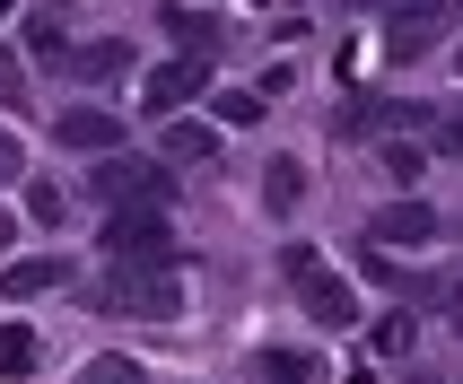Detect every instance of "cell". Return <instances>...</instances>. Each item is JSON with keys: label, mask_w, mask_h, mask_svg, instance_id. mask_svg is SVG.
Returning a JSON list of instances; mask_svg holds the SVG:
<instances>
[{"label": "cell", "mask_w": 463, "mask_h": 384, "mask_svg": "<svg viewBox=\"0 0 463 384\" xmlns=\"http://www.w3.org/2000/svg\"><path fill=\"white\" fill-rule=\"evenodd\" d=\"M288 280H298V306H307L315 323H341V332L359 323V297H350V280H341L324 254H307V245H298V254H288Z\"/></svg>", "instance_id": "cell-1"}, {"label": "cell", "mask_w": 463, "mask_h": 384, "mask_svg": "<svg viewBox=\"0 0 463 384\" xmlns=\"http://www.w3.org/2000/svg\"><path fill=\"white\" fill-rule=\"evenodd\" d=\"M105 306L114 314H149V323H166V314H184V288L166 280V262H140V271H114V288H105Z\"/></svg>", "instance_id": "cell-2"}, {"label": "cell", "mask_w": 463, "mask_h": 384, "mask_svg": "<svg viewBox=\"0 0 463 384\" xmlns=\"http://www.w3.org/2000/svg\"><path fill=\"white\" fill-rule=\"evenodd\" d=\"M446 26H463V0H393V18H385V52H393V61H402V52H429Z\"/></svg>", "instance_id": "cell-3"}, {"label": "cell", "mask_w": 463, "mask_h": 384, "mask_svg": "<svg viewBox=\"0 0 463 384\" xmlns=\"http://www.w3.org/2000/svg\"><path fill=\"white\" fill-rule=\"evenodd\" d=\"M97 192H105V201H166L175 175L149 166V157H97Z\"/></svg>", "instance_id": "cell-4"}, {"label": "cell", "mask_w": 463, "mask_h": 384, "mask_svg": "<svg viewBox=\"0 0 463 384\" xmlns=\"http://www.w3.org/2000/svg\"><path fill=\"white\" fill-rule=\"evenodd\" d=\"M105 254L114 262H166V219H157V210L114 219V228H105Z\"/></svg>", "instance_id": "cell-5"}, {"label": "cell", "mask_w": 463, "mask_h": 384, "mask_svg": "<svg viewBox=\"0 0 463 384\" xmlns=\"http://www.w3.org/2000/svg\"><path fill=\"white\" fill-rule=\"evenodd\" d=\"M114 140H123V123H114V114H97V105H61V149L114 157Z\"/></svg>", "instance_id": "cell-6"}, {"label": "cell", "mask_w": 463, "mask_h": 384, "mask_svg": "<svg viewBox=\"0 0 463 384\" xmlns=\"http://www.w3.org/2000/svg\"><path fill=\"white\" fill-rule=\"evenodd\" d=\"M254 384H324V359H315V350H262Z\"/></svg>", "instance_id": "cell-7"}, {"label": "cell", "mask_w": 463, "mask_h": 384, "mask_svg": "<svg viewBox=\"0 0 463 384\" xmlns=\"http://www.w3.org/2000/svg\"><path fill=\"white\" fill-rule=\"evenodd\" d=\"M429 236H438V210H420V201H402V210L376 219V245H429Z\"/></svg>", "instance_id": "cell-8"}, {"label": "cell", "mask_w": 463, "mask_h": 384, "mask_svg": "<svg viewBox=\"0 0 463 384\" xmlns=\"http://www.w3.org/2000/svg\"><path fill=\"white\" fill-rule=\"evenodd\" d=\"M123 70H131L123 44H79V52H71V79H88V88H114Z\"/></svg>", "instance_id": "cell-9"}, {"label": "cell", "mask_w": 463, "mask_h": 384, "mask_svg": "<svg viewBox=\"0 0 463 384\" xmlns=\"http://www.w3.org/2000/svg\"><path fill=\"white\" fill-rule=\"evenodd\" d=\"M71 280V262H9L0 271V297H44V288Z\"/></svg>", "instance_id": "cell-10"}, {"label": "cell", "mask_w": 463, "mask_h": 384, "mask_svg": "<svg viewBox=\"0 0 463 384\" xmlns=\"http://www.w3.org/2000/svg\"><path fill=\"white\" fill-rule=\"evenodd\" d=\"M202 61H193V52H184V61H166V70H157L149 79V105H157V114H166V105H184V97H193V88H202Z\"/></svg>", "instance_id": "cell-11"}, {"label": "cell", "mask_w": 463, "mask_h": 384, "mask_svg": "<svg viewBox=\"0 0 463 384\" xmlns=\"http://www.w3.org/2000/svg\"><path fill=\"white\" fill-rule=\"evenodd\" d=\"M35 350H44V341L26 332V323H9V332H0V376L26 384V376H35Z\"/></svg>", "instance_id": "cell-12"}, {"label": "cell", "mask_w": 463, "mask_h": 384, "mask_svg": "<svg viewBox=\"0 0 463 384\" xmlns=\"http://www.w3.org/2000/svg\"><path fill=\"white\" fill-rule=\"evenodd\" d=\"M298 192H307V166H298V157H271V175H262V201H271V210H288Z\"/></svg>", "instance_id": "cell-13"}, {"label": "cell", "mask_w": 463, "mask_h": 384, "mask_svg": "<svg viewBox=\"0 0 463 384\" xmlns=\"http://www.w3.org/2000/svg\"><path fill=\"white\" fill-rule=\"evenodd\" d=\"M166 26H175V44H184V52H202V61L219 52V26H210V18H193V9H166Z\"/></svg>", "instance_id": "cell-14"}, {"label": "cell", "mask_w": 463, "mask_h": 384, "mask_svg": "<svg viewBox=\"0 0 463 384\" xmlns=\"http://www.w3.org/2000/svg\"><path fill=\"white\" fill-rule=\"evenodd\" d=\"M210 149H219L210 123H175V131H166V157H210Z\"/></svg>", "instance_id": "cell-15"}, {"label": "cell", "mask_w": 463, "mask_h": 384, "mask_svg": "<svg viewBox=\"0 0 463 384\" xmlns=\"http://www.w3.org/2000/svg\"><path fill=\"white\" fill-rule=\"evenodd\" d=\"M376 123H420L411 105H350V114H341V131H376Z\"/></svg>", "instance_id": "cell-16"}, {"label": "cell", "mask_w": 463, "mask_h": 384, "mask_svg": "<svg viewBox=\"0 0 463 384\" xmlns=\"http://www.w3.org/2000/svg\"><path fill=\"white\" fill-rule=\"evenodd\" d=\"M88 384H149V376H140L131 359H97V367H88Z\"/></svg>", "instance_id": "cell-17"}, {"label": "cell", "mask_w": 463, "mask_h": 384, "mask_svg": "<svg viewBox=\"0 0 463 384\" xmlns=\"http://www.w3.org/2000/svg\"><path fill=\"white\" fill-rule=\"evenodd\" d=\"M18 166H26V149H18V131L0 123V183H18Z\"/></svg>", "instance_id": "cell-18"}, {"label": "cell", "mask_w": 463, "mask_h": 384, "mask_svg": "<svg viewBox=\"0 0 463 384\" xmlns=\"http://www.w3.org/2000/svg\"><path fill=\"white\" fill-rule=\"evenodd\" d=\"M9 245H18V219H9V210H0V262H9Z\"/></svg>", "instance_id": "cell-19"}, {"label": "cell", "mask_w": 463, "mask_h": 384, "mask_svg": "<svg viewBox=\"0 0 463 384\" xmlns=\"http://www.w3.org/2000/svg\"><path fill=\"white\" fill-rule=\"evenodd\" d=\"M446 149H463V114H455V123H446Z\"/></svg>", "instance_id": "cell-20"}, {"label": "cell", "mask_w": 463, "mask_h": 384, "mask_svg": "<svg viewBox=\"0 0 463 384\" xmlns=\"http://www.w3.org/2000/svg\"><path fill=\"white\" fill-rule=\"evenodd\" d=\"M359 9H367V0H359Z\"/></svg>", "instance_id": "cell-21"}]
</instances>
